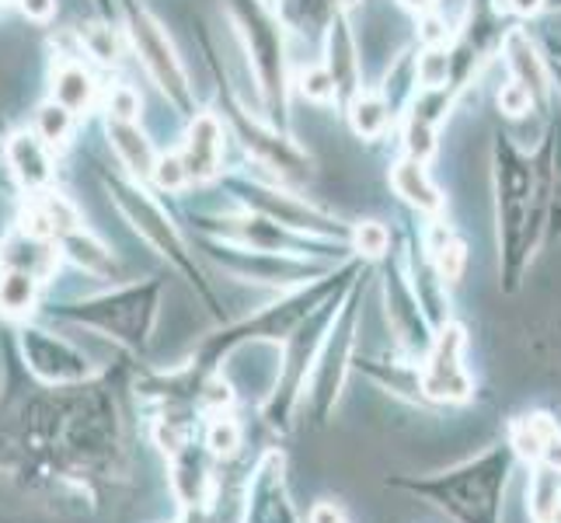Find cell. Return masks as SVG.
Here are the masks:
<instances>
[{"label": "cell", "mask_w": 561, "mask_h": 523, "mask_svg": "<svg viewBox=\"0 0 561 523\" xmlns=\"http://www.w3.org/2000/svg\"><path fill=\"white\" fill-rule=\"evenodd\" d=\"M401 4H404V8H412V11H422V14H425V11H433V8L439 4V0H401Z\"/></svg>", "instance_id": "31"}, {"label": "cell", "mask_w": 561, "mask_h": 523, "mask_svg": "<svg viewBox=\"0 0 561 523\" xmlns=\"http://www.w3.org/2000/svg\"><path fill=\"white\" fill-rule=\"evenodd\" d=\"M353 248L359 251L363 259H380L387 248H391V235H387V227L377 224V220H363L356 224L353 230Z\"/></svg>", "instance_id": "21"}, {"label": "cell", "mask_w": 561, "mask_h": 523, "mask_svg": "<svg viewBox=\"0 0 561 523\" xmlns=\"http://www.w3.org/2000/svg\"><path fill=\"white\" fill-rule=\"evenodd\" d=\"M391 185H394V192L404 203H409L412 209H419V213H425V217H439V213H443V196H439V189L433 185L430 171H425V161L401 158L391 168Z\"/></svg>", "instance_id": "12"}, {"label": "cell", "mask_w": 561, "mask_h": 523, "mask_svg": "<svg viewBox=\"0 0 561 523\" xmlns=\"http://www.w3.org/2000/svg\"><path fill=\"white\" fill-rule=\"evenodd\" d=\"M502 56H506L510 81L530 94L534 109L545 105L548 94H551V67H548L545 56L537 53L530 32L527 29H510L506 35H502Z\"/></svg>", "instance_id": "7"}, {"label": "cell", "mask_w": 561, "mask_h": 523, "mask_svg": "<svg viewBox=\"0 0 561 523\" xmlns=\"http://www.w3.org/2000/svg\"><path fill=\"white\" fill-rule=\"evenodd\" d=\"M81 38H84V49H88L91 56H99L102 64H115V60H119V43H115L112 29H105V25H91V29L81 32Z\"/></svg>", "instance_id": "24"}, {"label": "cell", "mask_w": 561, "mask_h": 523, "mask_svg": "<svg viewBox=\"0 0 561 523\" xmlns=\"http://www.w3.org/2000/svg\"><path fill=\"white\" fill-rule=\"evenodd\" d=\"M11 174L18 179V185H25L28 192H43L53 182V158L49 147L35 137V133H14L4 147Z\"/></svg>", "instance_id": "10"}, {"label": "cell", "mask_w": 561, "mask_h": 523, "mask_svg": "<svg viewBox=\"0 0 561 523\" xmlns=\"http://www.w3.org/2000/svg\"><path fill=\"white\" fill-rule=\"evenodd\" d=\"M230 14H234L238 32L251 53V64L262 81V91L273 109L286 102V73H283V35L259 0H230Z\"/></svg>", "instance_id": "5"}, {"label": "cell", "mask_w": 561, "mask_h": 523, "mask_svg": "<svg viewBox=\"0 0 561 523\" xmlns=\"http://www.w3.org/2000/svg\"><path fill=\"white\" fill-rule=\"evenodd\" d=\"M516 464L519 461L510 447V440H502L485 454L463 461L450 471L433 478H409L401 486L419 492L422 499H430L454 523H502L506 489Z\"/></svg>", "instance_id": "2"}, {"label": "cell", "mask_w": 561, "mask_h": 523, "mask_svg": "<svg viewBox=\"0 0 561 523\" xmlns=\"http://www.w3.org/2000/svg\"><path fill=\"white\" fill-rule=\"evenodd\" d=\"M70 126H73V112H70V109H64L60 102H46L43 109L35 112V137L43 140L49 150L67 144Z\"/></svg>", "instance_id": "18"}, {"label": "cell", "mask_w": 561, "mask_h": 523, "mask_svg": "<svg viewBox=\"0 0 561 523\" xmlns=\"http://www.w3.org/2000/svg\"><path fill=\"white\" fill-rule=\"evenodd\" d=\"M551 140H554V154H551V200H548L545 241L554 235L561 238V123H551Z\"/></svg>", "instance_id": "20"}, {"label": "cell", "mask_w": 561, "mask_h": 523, "mask_svg": "<svg viewBox=\"0 0 561 523\" xmlns=\"http://www.w3.org/2000/svg\"><path fill=\"white\" fill-rule=\"evenodd\" d=\"M108 140L115 147V154H119V161L129 168L133 179H150L153 174V164H158V154H153L150 140L140 133L137 123H115L108 120Z\"/></svg>", "instance_id": "13"}, {"label": "cell", "mask_w": 561, "mask_h": 523, "mask_svg": "<svg viewBox=\"0 0 561 523\" xmlns=\"http://www.w3.org/2000/svg\"><path fill=\"white\" fill-rule=\"evenodd\" d=\"M206 443H209V451H213V454L230 457V454H234V451L241 447V425H238L234 419H217V422L209 425Z\"/></svg>", "instance_id": "23"}, {"label": "cell", "mask_w": 561, "mask_h": 523, "mask_svg": "<svg viewBox=\"0 0 561 523\" xmlns=\"http://www.w3.org/2000/svg\"><path fill=\"white\" fill-rule=\"evenodd\" d=\"M510 447L516 461L545 464V468L561 475V425L548 412H530L510 422Z\"/></svg>", "instance_id": "6"}, {"label": "cell", "mask_w": 561, "mask_h": 523, "mask_svg": "<svg viewBox=\"0 0 561 523\" xmlns=\"http://www.w3.org/2000/svg\"><path fill=\"white\" fill-rule=\"evenodd\" d=\"M415 81L422 91L447 88L450 84V49L443 46H425L415 60Z\"/></svg>", "instance_id": "19"}, {"label": "cell", "mask_w": 561, "mask_h": 523, "mask_svg": "<svg viewBox=\"0 0 561 523\" xmlns=\"http://www.w3.org/2000/svg\"><path fill=\"white\" fill-rule=\"evenodd\" d=\"M94 99V77L77 64L64 60L53 73V102H60L70 112H88Z\"/></svg>", "instance_id": "14"}, {"label": "cell", "mask_w": 561, "mask_h": 523, "mask_svg": "<svg viewBox=\"0 0 561 523\" xmlns=\"http://www.w3.org/2000/svg\"><path fill=\"white\" fill-rule=\"evenodd\" d=\"M140 109H144L140 94L133 91L129 84L112 88V94H108V120H115V123H137Z\"/></svg>", "instance_id": "22"}, {"label": "cell", "mask_w": 561, "mask_h": 523, "mask_svg": "<svg viewBox=\"0 0 561 523\" xmlns=\"http://www.w3.org/2000/svg\"><path fill=\"white\" fill-rule=\"evenodd\" d=\"M38 297V280L28 269H4L0 273V307L8 315H28Z\"/></svg>", "instance_id": "17"}, {"label": "cell", "mask_w": 561, "mask_h": 523, "mask_svg": "<svg viewBox=\"0 0 561 523\" xmlns=\"http://www.w3.org/2000/svg\"><path fill=\"white\" fill-rule=\"evenodd\" d=\"M391 115H394V109L387 105L383 94L359 91L350 99V123L356 129V137H363V140H380L387 126H391Z\"/></svg>", "instance_id": "15"}, {"label": "cell", "mask_w": 561, "mask_h": 523, "mask_svg": "<svg viewBox=\"0 0 561 523\" xmlns=\"http://www.w3.org/2000/svg\"><path fill=\"white\" fill-rule=\"evenodd\" d=\"M188 182H206L220 171L224 158V126L213 112H199L185 129V144L179 150Z\"/></svg>", "instance_id": "8"}, {"label": "cell", "mask_w": 561, "mask_h": 523, "mask_svg": "<svg viewBox=\"0 0 561 523\" xmlns=\"http://www.w3.org/2000/svg\"><path fill=\"white\" fill-rule=\"evenodd\" d=\"M545 8H551V11H561V0H545Z\"/></svg>", "instance_id": "33"}, {"label": "cell", "mask_w": 561, "mask_h": 523, "mask_svg": "<svg viewBox=\"0 0 561 523\" xmlns=\"http://www.w3.org/2000/svg\"><path fill=\"white\" fill-rule=\"evenodd\" d=\"M492 189L502 289L516 294L524 286L534 255L545 245V213L537 206L534 158H527L506 133H499L492 144Z\"/></svg>", "instance_id": "1"}, {"label": "cell", "mask_w": 561, "mask_h": 523, "mask_svg": "<svg viewBox=\"0 0 561 523\" xmlns=\"http://www.w3.org/2000/svg\"><path fill=\"white\" fill-rule=\"evenodd\" d=\"M300 91L307 94L311 102H335V84H332V77H328L324 67H311V70H304L300 73Z\"/></svg>", "instance_id": "26"}, {"label": "cell", "mask_w": 561, "mask_h": 523, "mask_svg": "<svg viewBox=\"0 0 561 523\" xmlns=\"http://www.w3.org/2000/svg\"><path fill=\"white\" fill-rule=\"evenodd\" d=\"M551 81H558V91H561V64H558V67L551 70Z\"/></svg>", "instance_id": "32"}, {"label": "cell", "mask_w": 561, "mask_h": 523, "mask_svg": "<svg viewBox=\"0 0 561 523\" xmlns=\"http://www.w3.org/2000/svg\"><path fill=\"white\" fill-rule=\"evenodd\" d=\"M126 32L133 38V46H137L147 73L153 77V84L168 94V102H175L179 109H188L192 105L188 73H185L179 53H175V43L168 38L164 25L150 11L129 4L126 8Z\"/></svg>", "instance_id": "4"}, {"label": "cell", "mask_w": 561, "mask_h": 523, "mask_svg": "<svg viewBox=\"0 0 561 523\" xmlns=\"http://www.w3.org/2000/svg\"><path fill=\"white\" fill-rule=\"evenodd\" d=\"M561 502V475L545 468V464H534L530 486H527V513L534 523H551L554 510Z\"/></svg>", "instance_id": "16"}, {"label": "cell", "mask_w": 561, "mask_h": 523, "mask_svg": "<svg viewBox=\"0 0 561 523\" xmlns=\"http://www.w3.org/2000/svg\"><path fill=\"white\" fill-rule=\"evenodd\" d=\"M551 523H561V502H558V510H554V516H551Z\"/></svg>", "instance_id": "34"}, {"label": "cell", "mask_w": 561, "mask_h": 523, "mask_svg": "<svg viewBox=\"0 0 561 523\" xmlns=\"http://www.w3.org/2000/svg\"><path fill=\"white\" fill-rule=\"evenodd\" d=\"M463 349H468V332L457 321H443L425 353L419 387L422 398L439 405H463L474 398V377L463 363Z\"/></svg>", "instance_id": "3"}, {"label": "cell", "mask_w": 561, "mask_h": 523, "mask_svg": "<svg viewBox=\"0 0 561 523\" xmlns=\"http://www.w3.org/2000/svg\"><path fill=\"white\" fill-rule=\"evenodd\" d=\"M18 8H22L28 22H49L56 14V0H18Z\"/></svg>", "instance_id": "28"}, {"label": "cell", "mask_w": 561, "mask_h": 523, "mask_svg": "<svg viewBox=\"0 0 561 523\" xmlns=\"http://www.w3.org/2000/svg\"><path fill=\"white\" fill-rule=\"evenodd\" d=\"M153 182H158L164 192H182L188 185V174H185V164L179 154H168V158H158V164H153Z\"/></svg>", "instance_id": "25"}, {"label": "cell", "mask_w": 561, "mask_h": 523, "mask_svg": "<svg viewBox=\"0 0 561 523\" xmlns=\"http://www.w3.org/2000/svg\"><path fill=\"white\" fill-rule=\"evenodd\" d=\"M324 70L335 84V99L350 105L353 94H359V56H356V38L350 29V18L335 14L332 29H328V60Z\"/></svg>", "instance_id": "9"}, {"label": "cell", "mask_w": 561, "mask_h": 523, "mask_svg": "<svg viewBox=\"0 0 561 523\" xmlns=\"http://www.w3.org/2000/svg\"><path fill=\"white\" fill-rule=\"evenodd\" d=\"M238 129H241L248 150H255L259 158L268 161L276 171H283V174H307L311 171V161H307V154L294 140H286V137H279V133L255 126L248 120H238Z\"/></svg>", "instance_id": "11"}, {"label": "cell", "mask_w": 561, "mask_h": 523, "mask_svg": "<svg viewBox=\"0 0 561 523\" xmlns=\"http://www.w3.org/2000/svg\"><path fill=\"white\" fill-rule=\"evenodd\" d=\"M311 523H350V520H345V513L335 507V502H318L311 510Z\"/></svg>", "instance_id": "29"}, {"label": "cell", "mask_w": 561, "mask_h": 523, "mask_svg": "<svg viewBox=\"0 0 561 523\" xmlns=\"http://www.w3.org/2000/svg\"><path fill=\"white\" fill-rule=\"evenodd\" d=\"M499 109L506 115H513V120H519V115H527L534 109V99L519 84L510 81V84H502V91H499Z\"/></svg>", "instance_id": "27"}, {"label": "cell", "mask_w": 561, "mask_h": 523, "mask_svg": "<svg viewBox=\"0 0 561 523\" xmlns=\"http://www.w3.org/2000/svg\"><path fill=\"white\" fill-rule=\"evenodd\" d=\"M506 4L524 18H534V14L545 11V0H506Z\"/></svg>", "instance_id": "30"}, {"label": "cell", "mask_w": 561, "mask_h": 523, "mask_svg": "<svg viewBox=\"0 0 561 523\" xmlns=\"http://www.w3.org/2000/svg\"><path fill=\"white\" fill-rule=\"evenodd\" d=\"M551 49H554V56H561V43H551ZM561 64V60H558Z\"/></svg>", "instance_id": "35"}]
</instances>
